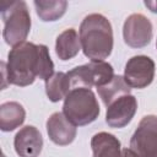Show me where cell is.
Returning <instances> with one entry per match:
<instances>
[{
    "instance_id": "6da1fadb",
    "label": "cell",
    "mask_w": 157,
    "mask_h": 157,
    "mask_svg": "<svg viewBox=\"0 0 157 157\" xmlns=\"http://www.w3.org/2000/svg\"><path fill=\"white\" fill-rule=\"evenodd\" d=\"M4 80L10 85L26 87L38 77L47 81L54 75V63L49 49L44 44L25 42L13 47L7 55V63L2 61Z\"/></svg>"
},
{
    "instance_id": "7a4b0ae2",
    "label": "cell",
    "mask_w": 157,
    "mask_h": 157,
    "mask_svg": "<svg viewBox=\"0 0 157 157\" xmlns=\"http://www.w3.org/2000/svg\"><path fill=\"white\" fill-rule=\"evenodd\" d=\"M81 49L91 61H104L114 44L113 28L109 20L101 13L87 15L78 28Z\"/></svg>"
},
{
    "instance_id": "3957f363",
    "label": "cell",
    "mask_w": 157,
    "mask_h": 157,
    "mask_svg": "<svg viewBox=\"0 0 157 157\" xmlns=\"http://www.w3.org/2000/svg\"><path fill=\"white\" fill-rule=\"evenodd\" d=\"M1 17L4 22L2 37L12 48L26 42L31 31V15L23 0L1 4Z\"/></svg>"
},
{
    "instance_id": "277c9868",
    "label": "cell",
    "mask_w": 157,
    "mask_h": 157,
    "mask_svg": "<svg viewBox=\"0 0 157 157\" xmlns=\"http://www.w3.org/2000/svg\"><path fill=\"white\" fill-rule=\"evenodd\" d=\"M99 112L98 101L91 88H72L64 99L63 113L75 126L91 124L98 118Z\"/></svg>"
},
{
    "instance_id": "5b68a950",
    "label": "cell",
    "mask_w": 157,
    "mask_h": 157,
    "mask_svg": "<svg viewBox=\"0 0 157 157\" xmlns=\"http://www.w3.org/2000/svg\"><path fill=\"white\" fill-rule=\"evenodd\" d=\"M66 74L70 80L71 90L76 87L92 88L93 86L99 88L115 76L113 66L105 61H90L88 64L74 67Z\"/></svg>"
},
{
    "instance_id": "8992f818",
    "label": "cell",
    "mask_w": 157,
    "mask_h": 157,
    "mask_svg": "<svg viewBox=\"0 0 157 157\" xmlns=\"http://www.w3.org/2000/svg\"><path fill=\"white\" fill-rule=\"evenodd\" d=\"M130 148L139 157H157V115H145L130 139Z\"/></svg>"
},
{
    "instance_id": "52a82bcc",
    "label": "cell",
    "mask_w": 157,
    "mask_h": 157,
    "mask_svg": "<svg viewBox=\"0 0 157 157\" xmlns=\"http://www.w3.org/2000/svg\"><path fill=\"white\" fill-rule=\"evenodd\" d=\"M123 77L130 88H145L153 81L155 61L147 55H135L126 61Z\"/></svg>"
},
{
    "instance_id": "ba28073f",
    "label": "cell",
    "mask_w": 157,
    "mask_h": 157,
    "mask_svg": "<svg viewBox=\"0 0 157 157\" xmlns=\"http://www.w3.org/2000/svg\"><path fill=\"white\" fill-rule=\"evenodd\" d=\"M151 21L142 13H131L124 22L123 38L131 48H144L150 44L153 36Z\"/></svg>"
},
{
    "instance_id": "9c48e42d",
    "label": "cell",
    "mask_w": 157,
    "mask_h": 157,
    "mask_svg": "<svg viewBox=\"0 0 157 157\" xmlns=\"http://www.w3.org/2000/svg\"><path fill=\"white\" fill-rule=\"evenodd\" d=\"M137 110V101L132 94H124L107 107L105 123L110 128L121 129L126 126Z\"/></svg>"
},
{
    "instance_id": "30bf717a",
    "label": "cell",
    "mask_w": 157,
    "mask_h": 157,
    "mask_svg": "<svg viewBox=\"0 0 157 157\" xmlns=\"http://www.w3.org/2000/svg\"><path fill=\"white\" fill-rule=\"evenodd\" d=\"M45 126L49 139L59 146L70 145L77 134L76 126L64 115L63 112L53 113L48 118Z\"/></svg>"
},
{
    "instance_id": "8fae6325",
    "label": "cell",
    "mask_w": 157,
    "mask_h": 157,
    "mask_svg": "<svg viewBox=\"0 0 157 157\" xmlns=\"http://www.w3.org/2000/svg\"><path fill=\"white\" fill-rule=\"evenodd\" d=\"M13 146L20 157H38L43 147L42 134L36 126L26 125L15 135Z\"/></svg>"
},
{
    "instance_id": "7c38bea8",
    "label": "cell",
    "mask_w": 157,
    "mask_h": 157,
    "mask_svg": "<svg viewBox=\"0 0 157 157\" xmlns=\"http://www.w3.org/2000/svg\"><path fill=\"white\" fill-rule=\"evenodd\" d=\"M92 157H121V144L113 134L101 131L91 139Z\"/></svg>"
},
{
    "instance_id": "4fadbf2b",
    "label": "cell",
    "mask_w": 157,
    "mask_h": 157,
    "mask_svg": "<svg viewBox=\"0 0 157 157\" xmlns=\"http://www.w3.org/2000/svg\"><path fill=\"white\" fill-rule=\"evenodd\" d=\"M81 50L80 36L75 28H67L56 37L55 53L58 58L63 61L75 58Z\"/></svg>"
},
{
    "instance_id": "5bb4252c",
    "label": "cell",
    "mask_w": 157,
    "mask_h": 157,
    "mask_svg": "<svg viewBox=\"0 0 157 157\" xmlns=\"http://www.w3.org/2000/svg\"><path fill=\"white\" fill-rule=\"evenodd\" d=\"M26 119V110L18 102H5L0 105V129L12 131L21 126Z\"/></svg>"
},
{
    "instance_id": "9a60e30c",
    "label": "cell",
    "mask_w": 157,
    "mask_h": 157,
    "mask_svg": "<svg viewBox=\"0 0 157 157\" xmlns=\"http://www.w3.org/2000/svg\"><path fill=\"white\" fill-rule=\"evenodd\" d=\"M33 4L38 17L44 22L59 20L67 9V1L65 0H36Z\"/></svg>"
},
{
    "instance_id": "2e32d148",
    "label": "cell",
    "mask_w": 157,
    "mask_h": 157,
    "mask_svg": "<svg viewBox=\"0 0 157 157\" xmlns=\"http://www.w3.org/2000/svg\"><path fill=\"white\" fill-rule=\"evenodd\" d=\"M71 90L70 80L65 72H55L50 78L45 81V93L50 102H59L65 99Z\"/></svg>"
},
{
    "instance_id": "e0dca14e",
    "label": "cell",
    "mask_w": 157,
    "mask_h": 157,
    "mask_svg": "<svg viewBox=\"0 0 157 157\" xmlns=\"http://www.w3.org/2000/svg\"><path fill=\"white\" fill-rule=\"evenodd\" d=\"M130 90L131 88L125 82L124 77L120 75H115L107 85L97 88V92H98V96L101 97V99L103 101L104 105L108 107L112 102H114L119 97H121L124 94H129Z\"/></svg>"
},
{
    "instance_id": "ac0fdd59",
    "label": "cell",
    "mask_w": 157,
    "mask_h": 157,
    "mask_svg": "<svg viewBox=\"0 0 157 157\" xmlns=\"http://www.w3.org/2000/svg\"><path fill=\"white\" fill-rule=\"evenodd\" d=\"M121 157H139L131 148H123L121 151Z\"/></svg>"
},
{
    "instance_id": "d6986e66",
    "label": "cell",
    "mask_w": 157,
    "mask_h": 157,
    "mask_svg": "<svg viewBox=\"0 0 157 157\" xmlns=\"http://www.w3.org/2000/svg\"><path fill=\"white\" fill-rule=\"evenodd\" d=\"M145 5H146L152 12H157V1H145Z\"/></svg>"
},
{
    "instance_id": "ffe728a7",
    "label": "cell",
    "mask_w": 157,
    "mask_h": 157,
    "mask_svg": "<svg viewBox=\"0 0 157 157\" xmlns=\"http://www.w3.org/2000/svg\"><path fill=\"white\" fill-rule=\"evenodd\" d=\"M2 157H6V156H5V155H2Z\"/></svg>"
},
{
    "instance_id": "44dd1931",
    "label": "cell",
    "mask_w": 157,
    "mask_h": 157,
    "mask_svg": "<svg viewBox=\"0 0 157 157\" xmlns=\"http://www.w3.org/2000/svg\"><path fill=\"white\" fill-rule=\"evenodd\" d=\"M156 45H157V44H156Z\"/></svg>"
}]
</instances>
